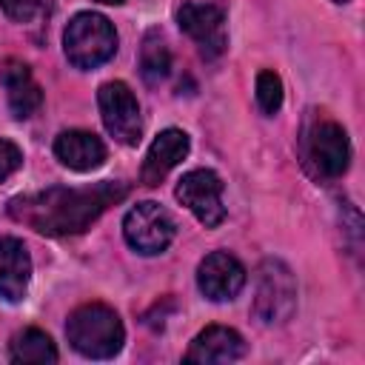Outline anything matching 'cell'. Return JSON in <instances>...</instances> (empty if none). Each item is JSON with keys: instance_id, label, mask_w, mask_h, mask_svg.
Wrapping results in <instances>:
<instances>
[{"instance_id": "cell-1", "label": "cell", "mask_w": 365, "mask_h": 365, "mask_svg": "<svg viewBox=\"0 0 365 365\" xmlns=\"http://www.w3.org/2000/svg\"><path fill=\"white\" fill-rule=\"evenodd\" d=\"M128 185L120 180H103L86 188L51 185L46 191L23 194L9 202V214L46 237H68L86 231L108 205L120 202Z\"/></svg>"}, {"instance_id": "cell-2", "label": "cell", "mask_w": 365, "mask_h": 365, "mask_svg": "<svg viewBox=\"0 0 365 365\" xmlns=\"http://www.w3.org/2000/svg\"><path fill=\"white\" fill-rule=\"evenodd\" d=\"M66 336L74 351H80L88 359H111L120 354L125 331L114 308L103 302H86L71 311L66 322Z\"/></svg>"}, {"instance_id": "cell-3", "label": "cell", "mask_w": 365, "mask_h": 365, "mask_svg": "<svg viewBox=\"0 0 365 365\" xmlns=\"http://www.w3.org/2000/svg\"><path fill=\"white\" fill-rule=\"evenodd\" d=\"M63 48L74 68H97L117 51V31L108 17L97 11H80L63 31Z\"/></svg>"}, {"instance_id": "cell-4", "label": "cell", "mask_w": 365, "mask_h": 365, "mask_svg": "<svg viewBox=\"0 0 365 365\" xmlns=\"http://www.w3.org/2000/svg\"><path fill=\"white\" fill-rule=\"evenodd\" d=\"M297 308V282L291 268L282 259H265L257 271V297L254 314L265 325L288 322Z\"/></svg>"}, {"instance_id": "cell-5", "label": "cell", "mask_w": 365, "mask_h": 365, "mask_svg": "<svg viewBox=\"0 0 365 365\" xmlns=\"http://www.w3.org/2000/svg\"><path fill=\"white\" fill-rule=\"evenodd\" d=\"M177 234V225L171 220V214L160 205V202H137L134 208H128L125 220H123V237L125 242L137 251V254H160L171 245Z\"/></svg>"}, {"instance_id": "cell-6", "label": "cell", "mask_w": 365, "mask_h": 365, "mask_svg": "<svg viewBox=\"0 0 365 365\" xmlns=\"http://www.w3.org/2000/svg\"><path fill=\"white\" fill-rule=\"evenodd\" d=\"M97 103H100V117L106 131L123 145H137L143 137V120H140V106L131 88L120 80L103 83L97 91Z\"/></svg>"}, {"instance_id": "cell-7", "label": "cell", "mask_w": 365, "mask_h": 365, "mask_svg": "<svg viewBox=\"0 0 365 365\" xmlns=\"http://www.w3.org/2000/svg\"><path fill=\"white\" fill-rule=\"evenodd\" d=\"M177 23L200 46L202 57H220L225 51V11L214 0H185L177 11Z\"/></svg>"}, {"instance_id": "cell-8", "label": "cell", "mask_w": 365, "mask_h": 365, "mask_svg": "<svg viewBox=\"0 0 365 365\" xmlns=\"http://www.w3.org/2000/svg\"><path fill=\"white\" fill-rule=\"evenodd\" d=\"M174 194L205 228H217L225 220L222 180L211 168H194V171L182 174Z\"/></svg>"}, {"instance_id": "cell-9", "label": "cell", "mask_w": 365, "mask_h": 365, "mask_svg": "<svg viewBox=\"0 0 365 365\" xmlns=\"http://www.w3.org/2000/svg\"><path fill=\"white\" fill-rule=\"evenodd\" d=\"M305 154L314 163L317 174H322V177L345 174V168L351 163V145H348L345 128L328 117L311 123V128L305 131Z\"/></svg>"}, {"instance_id": "cell-10", "label": "cell", "mask_w": 365, "mask_h": 365, "mask_svg": "<svg viewBox=\"0 0 365 365\" xmlns=\"http://www.w3.org/2000/svg\"><path fill=\"white\" fill-rule=\"evenodd\" d=\"M197 285L214 302L234 299L242 291V285H245V268L228 251H214V254H208L200 262V268H197Z\"/></svg>"}, {"instance_id": "cell-11", "label": "cell", "mask_w": 365, "mask_h": 365, "mask_svg": "<svg viewBox=\"0 0 365 365\" xmlns=\"http://www.w3.org/2000/svg\"><path fill=\"white\" fill-rule=\"evenodd\" d=\"M188 134L180 131V128H165L154 137L145 160H143V171H140V180L145 185H160L165 180V174L180 163L185 160L188 154Z\"/></svg>"}, {"instance_id": "cell-12", "label": "cell", "mask_w": 365, "mask_h": 365, "mask_svg": "<svg viewBox=\"0 0 365 365\" xmlns=\"http://www.w3.org/2000/svg\"><path fill=\"white\" fill-rule=\"evenodd\" d=\"M245 354V342L234 328L225 325H208L205 331H200L188 351H185V362H234Z\"/></svg>"}, {"instance_id": "cell-13", "label": "cell", "mask_w": 365, "mask_h": 365, "mask_svg": "<svg viewBox=\"0 0 365 365\" xmlns=\"http://www.w3.org/2000/svg\"><path fill=\"white\" fill-rule=\"evenodd\" d=\"M54 154L57 160L71 168V171H94L106 160V145L97 134L83 131V128H68L60 131L54 140Z\"/></svg>"}, {"instance_id": "cell-14", "label": "cell", "mask_w": 365, "mask_h": 365, "mask_svg": "<svg viewBox=\"0 0 365 365\" xmlns=\"http://www.w3.org/2000/svg\"><path fill=\"white\" fill-rule=\"evenodd\" d=\"M29 279H31L29 248L14 237H0V297L9 302H20L26 297Z\"/></svg>"}, {"instance_id": "cell-15", "label": "cell", "mask_w": 365, "mask_h": 365, "mask_svg": "<svg viewBox=\"0 0 365 365\" xmlns=\"http://www.w3.org/2000/svg\"><path fill=\"white\" fill-rule=\"evenodd\" d=\"M0 80L6 86V97H9V108L17 120H29L40 106H43V91L34 83L31 71L26 63L20 60H6L0 68Z\"/></svg>"}, {"instance_id": "cell-16", "label": "cell", "mask_w": 365, "mask_h": 365, "mask_svg": "<svg viewBox=\"0 0 365 365\" xmlns=\"http://www.w3.org/2000/svg\"><path fill=\"white\" fill-rule=\"evenodd\" d=\"M11 359L23 365H48V362H57V348L46 331L26 328L11 339Z\"/></svg>"}, {"instance_id": "cell-17", "label": "cell", "mask_w": 365, "mask_h": 365, "mask_svg": "<svg viewBox=\"0 0 365 365\" xmlns=\"http://www.w3.org/2000/svg\"><path fill=\"white\" fill-rule=\"evenodd\" d=\"M171 71V51L160 31H148L140 46V74L148 86H160Z\"/></svg>"}, {"instance_id": "cell-18", "label": "cell", "mask_w": 365, "mask_h": 365, "mask_svg": "<svg viewBox=\"0 0 365 365\" xmlns=\"http://www.w3.org/2000/svg\"><path fill=\"white\" fill-rule=\"evenodd\" d=\"M257 103L265 114H277L282 106V80L274 71L257 74Z\"/></svg>"}, {"instance_id": "cell-19", "label": "cell", "mask_w": 365, "mask_h": 365, "mask_svg": "<svg viewBox=\"0 0 365 365\" xmlns=\"http://www.w3.org/2000/svg\"><path fill=\"white\" fill-rule=\"evenodd\" d=\"M0 9L14 23H29L43 11V0H0Z\"/></svg>"}, {"instance_id": "cell-20", "label": "cell", "mask_w": 365, "mask_h": 365, "mask_svg": "<svg viewBox=\"0 0 365 365\" xmlns=\"http://www.w3.org/2000/svg\"><path fill=\"white\" fill-rule=\"evenodd\" d=\"M20 163H23L20 148H17L14 143H9V140H0V182H3L6 177H11V174L20 168Z\"/></svg>"}, {"instance_id": "cell-21", "label": "cell", "mask_w": 365, "mask_h": 365, "mask_svg": "<svg viewBox=\"0 0 365 365\" xmlns=\"http://www.w3.org/2000/svg\"><path fill=\"white\" fill-rule=\"evenodd\" d=\"M97 3H108V6H117V3H123V0H97Z\"/></svg>"}, {"instance_id": "cell-22", "label": "cell", "mask_w": 365, "mask_h": 365, "mask_svg": "<svg viewBox=\"0 0 365 365\" xmlns=\"http://www.w3.org/2000/svg\"><path fill=\"white\" fill-rule=\"evenodd\" d=\"M334 3H348V0H334Z\"/></svg>"}]
</instances>
